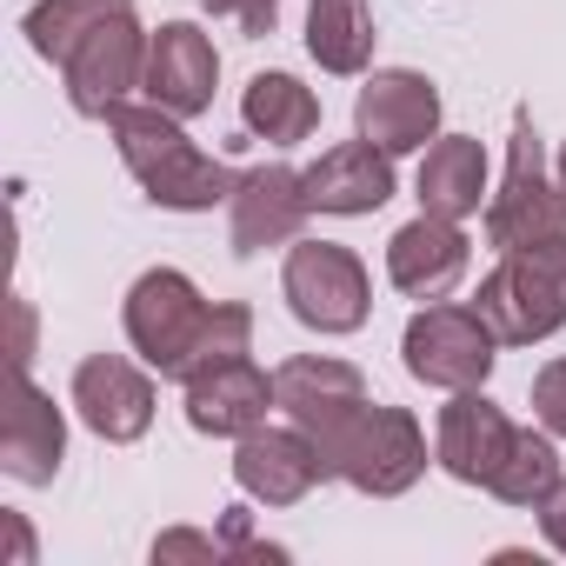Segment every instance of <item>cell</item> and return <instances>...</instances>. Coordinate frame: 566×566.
Wrapping results in <instances>:
<instances>
[{
	"label": "cell",
	"instance_id": "cell-1",
	"mask_svg": "<svg viewBox=\"0 0 566 566\" xmlns=\"http://www.w3.org/2000/svg\"><path fill=\"white\" fill-rule=\"evenodd\" d=\"M107 134H114L127 174L147 187L154 207H174V213H213V207L233 200V187H240V174H233L227 160L200 154V147L180 134V114H167V107H154V101H147V107L120 101V107L107 114Z\"/></svg>",
	"mask_w": 566,
	"mask_h": 566
},
{
	"label": "cell",
	"instance_id": "cell-2",
	"mask_svg": "<svg viewBox=\"0 0 566 566\" xmlns=\"http://www.w3.org/2000/svg\"><path fill=\"white\" fill-rule=\"evenodd\" d=\"M473 314L493 327L500 347H533V340L559 334L566 327V233L500 253V266L473 294Z\"/></svg>",
	"mask_w": 566,
	"mask_h": 566
},
{
	"label": "cell",
	"instance_id": "cell-3",
	"mask_svg": "<svg viewBox=\"0 0 566 566\" xmlns=\"http://www.w3.org/2000/svg\"><path fill=\"white\" fill-rule=\"evenodd\" d=\"M54 67L67 74V101H74V114L107 120V114L140 87V74H147V34H140L134 0H114V8H107L94 28H81Z\"/></svg>",
	"mask_w": 566,
	"mask_h": 566
},
{
	"label": "cell",
	"instance_id": "cell-4",
	"mask_svg": "<svg viewBox=\"0 0 566 566\" xmlns=\"http://www.w3.org/2000/svg\"><path fill=\"white\" fill-rule=\"evenodd\" d=\"M327 473L347 480L354 493H374V500H394L407 493L420 473H427V433L407 407H360L340 440L327 447Z\"/></svg>",
	"mask_w": 566,
	"mask_h": 566
},
{
	"label": "cell",
	"instance_id": "cell-5",
	"mask_svg": "<svg viewBox=\"0 0 566 566\" xmlns=\"http://www.w3.org/2000/svg\"><path fill=\"white\" fill-rule=\"evenodd\" d=\"M280 294H287L294 321L314 334H354L374 314V287H367L360 253L334 247V240H294L287 266H280Z\"/></svg>",
	"mask_w": 566,
	"mask_h": 566
},
{
	"label": "cell",
	"instance_id": "cell-6",
	"mask_svg": "<svg viewBox=\"0 0 566 566\" xmlns=\"http://www.w3.org/2000/svg\"><path fill=\"white\" fill-rule=\"evenodd\" d=\"M207 321H213V301H200V287L180 266H154V273H140L127 287V340L167 380H180V367L200 347Z\"/></svg>",
	"mask_w": 566,
	"mask_h": 566
},
{
	"label": "cell",
	"instance_id": "cell-7",
	"mask_svg": "<svg viewBox=\"0 0 566 566\" xmlns=\"http://www.w3.org/2000/svg\"><path fill=\"white\" fill-rule=\"evenodd\" d=\"M493 327L473 314V307H447V301H427L407 334H400V354H407V374L420 387H440V394H467V387H486L493 374Z\"/></svg>",
	"mask_w": 566,
	"mask_h": 566
},
{
	"label": "cell",
	"instance_id": "cell-8",
	"mask_svg": "<svg viewBox=\"0 0 566 566\" xmlns=\"http://www.w3.org/2000/svg\"><path fill=\"white\" fill-rule=\"evenodd\" d=\"M553 233H566V193H559V180H546L539 134L520 120L513 147H506V180H500V193H486V240H493V253H520Z\"/></svg>",
	"mask_w": 566,
	"mask_h": 566
},
{
	"label": "cell",
	"instance_id": "cell-9",
	"mask_svg": "<svg viewBox=\"0 0 566 566\" xmlns=\"http://www.w3.org/2000/svg\"><path fill=\"white\" fill-rule=\"evenodd\" d=\"M273 394H280V413H287L301 433H314L321 453H327V447L340 440V427L367 407L360 367H347V360H334V354L280 360V367H273Z\"/></svg>",
	"mask_w": 566,
	"mask_h": 566
},
{
	"label": "cell",
	"instance_id": "cell-10",
	"mask_svg": "<svg viewBox=\"0 0 566 566\" xmlns=\"http://www.w3.org/2000/svg\"><path fill=\"white\" fill-rule=\"evenodd\" d=\"M233 480H240V493L247 500H260V506H301L321 480H334L327 473V453L314 447V433H301L294 420L287 427H253V433H240V447H233Z\"/></svg>",
	"mask_w": 566,
	"mask_h": 566
},
{
	"label": "cell",
	"instance_id": "cell-11",
	"mask_svg": "<svg viewBox=\"0 0 566 566\" xmlns=\"http://www.w3.org/2000/svg\"><path fill=\"white\" fill-rule=\"evenodd\" d=\"M354 127L360 140H374L380 154H413L440 140V87L413 67H380L360 101H354Z\"/></svg>",
	"mask_w": 566,
	"mask_h": 566
},
{
	"label": "cell",
	"instance_id": "cell-12",
	"mask_svg": "<svg viewBox=\"0 0 566 566\" xmlns=\"http://www.w3.org/2000/svg\"><path fill=\"white\" fill-rule=\"evenodd\" d=\"M213 81H220V54L213 41L193 28V21H167L160 34H147V74H140V94L180 120L207 114L213 107Z\"/></svg>",
	"mask_w": 566,
	"mask_h": 566
},
{
	"label": "cell",
	"instance_id": "cell-13",
	"mask_svg": "<svg viewBox=\"0 0 566 566\" xmlns=\"http://www.w3.org/2000/svg\"><path fill=\"white\" fill-rule=\"evenodd\" d=\"M467 260H473V240L460 233V220H440V213H420L387 240V280L407 301H447L467 280Z\"/></svg>",
	"mask_w": 566,
	"mask_h": 566
},
{
	"label": "cell",
	"instance_id": "cell-14",
	"mask_svg": "<svg viewBox=\"0 0 566 566\" xmlns=\"http://www.w3.org/2000/svg\"><path fill=\"white\" fill-rule=\"evenodd\" d=\"M227 213H233V253H266V247L301 240V227H307L314 207H307V187H301L294 167L266 160V167H247L240 174Z\"/></svg>",
	"mask_w": 566,
	"mask_h": 566
},
{
	"label": "cell",
	"instance_id": "cell-15",
	"mask_svg": "<svg viewBox=\"0 0 566 566\" xmlns=\"http://www.w3.org/2000/svg\"><path fill=\"white\" fill-rule=\"evenodd\" d=\"M74 413L87 420V433L127 447L154 427V380L120 354H94L74 367Z\"/></svg>",
	"mask_w": 566,
	"mask_h": 566
},
{
	"label": "cell",
	"instance_id": "cell-16",
	"mask_svg": "<svg viewBox=\"0 0 566 566\" xmlns=\"http://www.w3.org/2000/svg\"><path fill=\"white\" fill-rule=\"evenodd\" d=\"M273 407H280L273 374H260L247 354L187 380V427H193V433H213V440H240V433L266 427Z\"/></svg>",
	"mask_w": 566,
	"mask_h": 566
},
{
	"label": "cell",
	"instance_id": "cell-17",
	"mask_svg": "<svg viewBox=\"0 0 566 566\" xmlns=\"http://www.w3.org/2000/svg\"><path fill=\"white\" fill-rule=\"evenodd\" d=\"M506 447H513V420H506L480 387H467V394H453V400L440 407L433 460H440L460 486H486L493 467L506 460Z\"/></svg>",
	"mask_w": 566,
	"mask_h": 566
},
{
	"label": "cell",
	"instance_id": "cell-18",
	"mask_svg": "<svg viewBox=\"0 0 566 566\" xmlns=\"http://www.w3.org/2000/svg\"><path fill=\"white\" fill-rule=\"evenodd\" d=\"M61 453H67V420H61L54 394H41L28 380V367H14V407H8V427H0V467L21 486H48L61 473Z\"/></svg>",
	"mask_w": 566,
	"mask_h": 566
},
{
	"label": "cell",
	"instance_id": "cell-19",
	"mask_svg": "<svg viewBox=\"0 0 566 566\" xmlns=\"http://www.w3.org/2000/svg\"><path fill=\"white\" fill-rule=\"evenodd\" d=\"M301 187L314 213H380L394 200V154L374 140H340L301 174Z\"/></svg>",
	"mask_w": 566,
	"mask_h": 566
},
{
	"label": "cell",
	"instance_id": "cell-20",
	"mask_svg": "<svg viewBox=\"0 0 566 566\" xmlns=\"http://www.w3.org/2000/svg\"><path fill=\"white\" fill-rule=\"evenodd\" d=\"M486 200V147L473 134H440L420 160V213L467 220Z\"/></svg>",
	"mask_w": 566,
	"mask_h": 566
},
{
	"label": "cell",
	"instance_id": "cell-21",
	"mask_svg": "<svg viewBox=\"0 0 566 566\" xmlns=\"http://www.w3.org/2000/svg\"><path fill=\"white\" fill-rule=\"evenodd\" d=\"M240 120L253 140H273V147H301L314 127H321V94L301 87L294 74H253L247 94H240Z\"/></svg>",
	"mask_w": 566,
	"mask_h": 566
},
{
	"label": "cell",
	"instance_id": "cell-22",
	"mask_svg": "<svg viewBox=\"0 0 566 566\" xmlns=\"http://www.w3.org/2000/svg\"><path fill=\"white\" fill-rule=\"evenodd\" d=\"M307 54L321 61V74H367V61H374L367 0H314L307 8Z\"/></svg>",
	"mask_w": 566,
	"mask_h": 566
},
{
	"label": "cell",
	"instance_id": "cell-23",
	"mask_svg": "<svg viewBox=\"0 0 566 566\" xmlns=\"http://www.w3.org/2000/svg\"><path fill=\"white\" fill-rule=\"evenodd\" d=\"M553 486H559V453H553V433L513 427V447H506V460L493 467L486 493H493V500H506V506H539Z\"/></svg>",
	"mask_w": 566,
	"mask_h": 566
},
{
	"label": "cell",
	"instance_id": "cell-24",
	"mask_svg": "<svg viewBox=\"0 0 566 566\" xmlns=\"http://www.w3.org/2000/svg\"><path fill=\"white\" fill-rule=\"evenodd\" d=\"M240 354H253V314H247L240 301H220V307H213V321H207V334H200V347H193V354H187V367H180V387H187L193 374H207V367L240 360Z\"/></svg>",
	"mask_w": 566,
	"mask_h": 566
},
{
	"label": "cell",
	"instance_id": "cell-25",
	"mask_svg": "<svg viewBox=\"0 0 566 566\" xmlns=\"http://www.w3.org/2000/svg\"><path fill=\"white\" fill-rule=\"evenodd\" d=\"M200 8H207L213 21H233L247 41H266L273 21H280V0H200Z\"/></svg>",
	"mask_w": 566,
	"mask_h": 566
},
{
	"label": "cell",
	"instance_id": "cell-26",
	"mask_svg": "<svg viewBox=\"0 0 566 566\" xmlns=\"http://www.w3.org/2000/svg\"><path fill=\"white\" fill-rule=\"evenodd\" d=\"M533 413H539V427H546L553 440H566V360L539 367V380H533Z\"/></svg>",
	"mask_w": 566,
	"mask_h": 566
},
{
	"label": "cell",
	"instance_id": "cell-27",
	"mask_svg": "<svg viewBox=\"0 0 566 566\" xmlns=\"http://www.w3.org/2000/svg\"><path fill=\"white\" fill-rule=\"evenodd\" d=\"M154 559H220V546L207 533H167L154 539Z\"/></svg>",
	"mask_w": 566,
	"mask_h": 566
},
{
	"label": "cell",
	"instance_id": "cell-28",
	"mask_svg": "<svg viewBox=\"0 0 566 566\" xmlns=\"http://www.w3.org/2000/svg\"><path fill=\"white\" fill-rule=\"evenodd\" d=\"M533 513H539V526H546L553 553H566V480H559V486H553V493H546V500H539Z\"/></svg>",
	"mask_w": 566,
	"mask_h": 566
},
{
	"label": "cell",
	"instance_id": "cell-29",
	"mask_svg": "<svg viewBox=\"0 0 566 566\" xmlns=\"http://www.w3.org/2000/svg\"><path fill=\"white\" fill-rule=\"evenodd\" d=\"M34 360V314H28V301H14V367H28Z\"/></svg>",
	"mask_w": 566,
	"mask_h": 566
},
{
	"label": "cell",
	"instance_id": "cell-30",
	"mask_svg": "<svg viewBox=\"0 0 566 566\" xmlns=\"http://www.w3.org/2000/svg\"><path fill=\"white\" fill-rule=\"evenodd\" d=\"M559 193H566V154H559Z\"/></svg>",
	"mask_w": 566,
	"mask_h": 566
}]
</instances>
